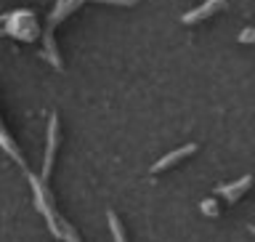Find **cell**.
Returning a JSON list of instances; mask_svg holds the SVG:
<instances>
[{
	"instance_id": "7a4b0ae2",
	"label": "cell",
	"mask_w": 255,
	"mask_h": 242,
	"mask_svg": "<svg viewBox=\"0 0 255 242\" xmlns=\"http://www.w3.org/2000/svg\"><path fill=\"white\" fill-rule=\"evenodd\" d=\"M223 3H226V0H207V3H202L199 8H194V11L183 13V24H194V21H202L205 16H210L213 11H218V8H223Z\"/></svg>"
},
{
	"instance_id": "8992f818",
	"label": "cell",
	"mask_w": 255,
	"mask_h": 242,
	"mask_svg": "<svg viewBox=\"0 0 255 242\" xmlns=\"http://www.w3.org/2000/svg\"><path fill=\"white\" fill-rule=\"evenodd\" d=\"M0 141H3V147H5V152H8V155H11V157H13V160H16V163H19V165H24V157H21V152L13 147V141L8 139V133H5V131L0 133Z\"/></svg>"
},
{
	"instance_id": "30bf717a",
	"label": "cell",
	"mask_w": 255,
	"mask_h": 242,
	"mask_svg": "<svg viewBox=\"0 0 255 242\" xmlns=\"http://www.w3.org/2000/svg\"><path fill=\"white\" fill-rule=\"evenodd\" d=\"M96 3H117V5H135L138 0H96Z\"/></svg>"
},
{
	"instance_id": "ba28073f",
	"label": "cell",
	"mask_w": 255,
	"mask_h": 242,
	"mask_svg": "<svg viewBox=\"0 0 255 242\" xmlns=\"http://www.w3.org/2000/svg\"><path fill=\"white\" fill-rule=\"evenodd\" d=\"M202 213H207V216H215V213H218L215 200H205V203H202Z\"/></svg>"
},
{
	"instance_id": "52a82bcc",
	"label": "cell",
	"mask_w": 255,
	"mask_h": 242,
	"mask_svg": "<svg viewBox=\"0 0 255 242\" xmlns=\"http://www.w3.org/2000/svg\"><path fill=\"white\" fill-rule=\"evenodd\" d=\"M107 219H109V227H112V235H115V240L123 242V240H125V232H123V227H120V219H117L112 211L107 213Z\"/></svg>"
},
{
	"instance_id": "9c48e42d",
	"label": "cell",
	"mask_w": 255,
	"mask_h": 242,
	"mask_svg": "<svg viewBox=\"0 0 255 242\" xmlns=\"http://www.w3.org/2000/svg\"><path fill=\"white\" fill-rule=\"evenodd\" d=\"M239 40H242V43H255V29H253V27L242 29V35H239Z\"/></svg>"
},
{
	"instance_id": "6da1fadb",
	"label": "cell",
	"mask_w": 255,
	"mask_h": 242,
	"mask_svg": "<svg viewBox=\"0 0 255 242\" xmlns=\"http://www.w3.org/2000/svg\"><path fill=\"white\" fill-rule=\"evenodd\" d=\"M197 152V144H186V147H181V149H175V152H170L167 157H162L159 163H154L151 165V173H159V171H165V168H170V165H175L178 160H183L186 155H194Z\"/></svg>"
},
{
	"instance_id": "3957f363",
	"label": "cell",
	"mask_w": 255,
	"mask_h": 242,
	"mask_svg": "<svg viewBox=\"0 0 255 242\" xmlns=\"http://www.w3.org/2000/svg\"><path fill=\"white\" fill-rule=\"evenodd\" d=\"M250 184H253L250 176H242V179H239L237 184H226V187H221V189H218V195H226L231 203H234V200H239V195H242V192L250 189Z\"/></svg>"
},
{
	"instance_id": "5b68a950",
	"label": "cell",
	"mask_w": 255,
	"mask_h": 242,
	"mask_svg": "<svg viewBox=\"0 0 255 242\" xmlns=\"http://www.w3.org/2000/svg\"><path fill=\"white\" fill-rule=\"evenodd\" d=\"M80 3H83V0H67V3H64L61 8H56V11L51 13V24H59V21L64 19V16H69L72 11H77Z\"/></svg>"
},
{
	"instance_id": "277c9868",
	"label": "cell",
	"mask_w": 255,
	"mask_h": 242,
	"mask_svg": "<svg viewBox=\"0 0 255 242\" xmlns=\"http://www.w3.org/2000/svg\"><path fill=\"white\" fill-rule=\"evenodd\" d=\"M56 128H59V120H56V117H51V125H48V152H45L43 181H45V176H48V171H51V165H53V149H56Z\"/></svg>"
},
{
	"instance_id": "8fae6325",
	"label": "cell",
	"mask_w": 255,
	"mask_h": 242,
	"mask_svg": "<svg viewBox=\"0 0 255 242\" xmlns=\"http://www.w3.org/2000/svg\"><path fill=\"white\" fill-rule=\"evenodd\" d=\"M250 232H253V235H255V227H250Z\"/></svg>"
}]
</instances>
